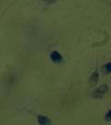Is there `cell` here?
<instances>
[{"mask_svg":"<svg viewBox=\"0 0 111 125\" xmlns=\"http://www.w3.org/2000/svg\"><path fill=\"white\" fill-rule=\"evenodd\" d=\"M107 90H108V87L106 85H102V86H100L98 88H96L95 90V92H94V98H101L102 96H103L104 94H106V92H107Z\"/></svg>","mask_w":111,"mask_h":125,"instance_id":"cell-1","label":"cell"},{"mask_svg":"<svg viewBox=\"0 0 111 125\" xmlns=\"http://www.w3.org/2000/svg\"><path fill=\"white\" fill-rule=\"evenodd\" d=\"M50 57H51L52 61H53L54 62H56V63H58V62H61L62 61H63V58H62V56H61V54H60L58 52L54 51L51 53Z\"/></svg>","mask_w":111,"mask_h":125,"instance_id":"cell-2","label":"cell"},{"mask_svg":"<svg viewBox=\"0 0 111 125\" xmlns=\"http://www.w3.org/2000/svg\"><path fill=\"white\" fill-rule=\"evenodd\" d=\"M38 122L40 125H51L50 119L45 116H42V115L38 116Z\"/></svg>","mask_w":111,"mask_h":125,"instance_id":"cell-3","label":"cell"},{"mask_svg":"<svg viewBox=\"0 0 111 125\" xmlns=\"http://www.w3.org/2000/svg\"><path fill=\"white\" fill-rule=\"evenodd\" d=\"M97 80H98V74H97V72H94L91 76V81L92 82H96Z\"/></svg>","mask_w":111,"mask_h":125,"instance_id":"cell-4","label":"cell"},{"mask_svg":"<svg viewBox=\"0 0 111 125\" xmlns=\"http://www.w3.org/2000/svg\"><path fill=\"white\" fill-rule=\"evenodd\" d=\"M105 120H106L107 121H111V109L108 111V112H107L106 116H105Z\"/></svg>","mask_w":111,"mask_h":125,"instance_id":"cell-5","label":"cell"},{"mask_svg":"<svg viewBox=\"0 0 111 125\" xmlns=\"http://www.w3.org/2000/svg\"><path fill=\"white\" fill-rule=\"evenodd\" d=\"M106 68H107V70L108 71V72H111V62L107 63V65H106Z\"/></svg>","mask_w":111,"mask_h":125,"instance_id":"cell-6","label":"cell"},{"mask_svg":"<svg viewBox=\"0 0 111 125\" xmlns=\"http://www.w3.org/2000/svg\"><path fill=\"white\" fill-rule=\"evenodd\" d=\"M47 4H53V3H55L56 0H44Z\"/></svg>","mask_w":111,"mask_h":125,"instance_id":"cell-7","label":"cell"}]
</instances>
